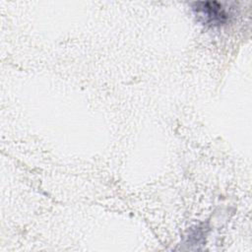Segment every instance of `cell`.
Returning a JSON list of instances; mask_svg holds the SVG:
<instances>
[{
  "label": "cell",
  "mask_w": 252,
  "mask_h": 252,
  "mask_svg": "<svg viewBox=\"0 0 252 252\" xmlns=\"http://www.w3.org/2000/svg\"><path fill=\"white\" fill-rule=\"evenodd\" d=\"M193 10L205 24L220 26L228 21L230 12L223 4L216 1H203L193 3Z\"/></svg>",
  "instance_id": "6da1fadb"
}]
</instances>
